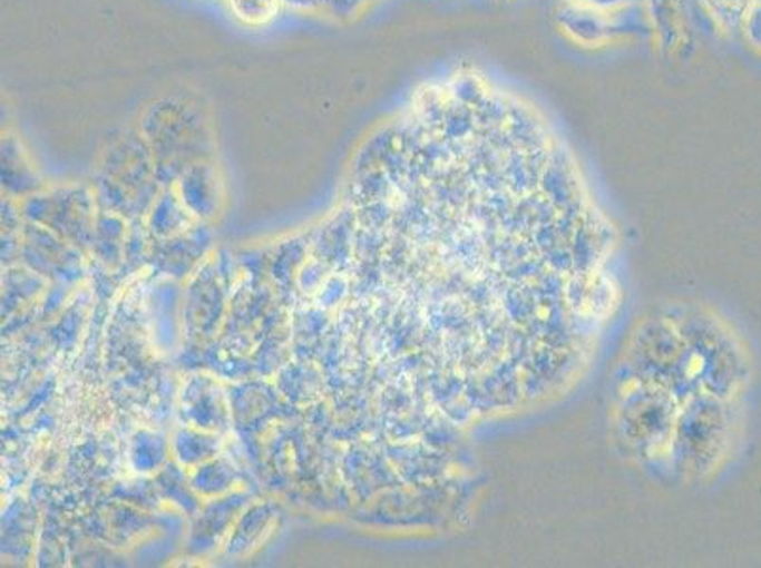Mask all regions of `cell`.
<instances>
[{
	"label": "cell",
	"mask_w": 761,
	"mask_h": 568,
	"mask_svg": "<svg viewBox=\"0 0 761 568\" xmlns=\"http://www.w3.org/2000/svg\"><path fill=\"white\" fill-rule=\"evenodd\" d=\"M587 4L597 8L601 12L611 13L616 12L619 8L631 7L635 4L636 0H585Z\"/></svg>",
	"instance_id": "obj_2"
},
{
	"label": "cell",
	"mask_w": 761,
	"mask_h": 568,
	"mask_svg": "<svg viewBox=\"0 0 761 568\" xmlns=\"http://www.w3.org/2000/svg\"><path fill=\"white\" fill-rule=\"evenodd\" d=\"M567 2H585V0H567Z\"/></svg>",
	"instance_id": "obj_3"
},
{
	"label": "cell",
	"mask_w": 761,
	"mask_h": 568,
	"mask_svg": "<svg viewBox=\"0 0 761 568\" xmlns=\"http://www.w3.org/2000/svg\"><path fill=\"white\" fill-rule=\"evenodd\" d=\"M559 19L565 32L582 45H598L611 35V16L587 2H567Z\"/></svg>",
	"instance_id": "obj_1"
}]
</instances>
